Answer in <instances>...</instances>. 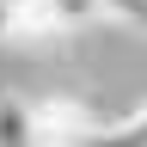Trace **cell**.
I'll return each mask as SVG.
<instances>
[{"label":"cell","instance_id":"cell-1","mask_svg":"<svg viewBox=\"0 0 147 147\" xmlns=\"http://www.w3.org/2000/svg\"><path fill=\"white\" fill-rule=\"evenodd\" d=\"M37 117V147H98V135L110 123H98V110L67 98V92H49V98H31Z\"/></svg>","mask_w":147,"mask_h":147},{"label":"cell","instance_id":"cell-2","mask_svg":"<svg viewBox=\"0 0 147 147\" xmlns=\"http://www.w3.org/2000/svg\"><path fill=\"white\" fill-rule=\"evenodd\" d=\"M0 147H37L31 98H18V92H0Z\"/></svg>","mask_w":147,"mask_h":147},{"label":"cell","instance_id":"cell-3","mask_svg":"<svg viewBox=\"0 0 147 147\" xmlns=\"http://www.w3.org/2000/svg\"><path fill=\"white\" fill-rule=\"evenodd\" d=\"M49 18H55V31H80V25L110 18V0H49Z\"/></svg>","mask_w":147,"mask_h":147},{"label":"cell","instance_id":"cell-4","mask_svg":"<svg viewBox=\"0 0 147 147\" xmlns=\"http://www.w3.org/2000/svg\"><path fill=\"white\" fill-rule=\"evenodd\" d=\"M98 147H147V104H141L129 123H110L104 135H98Z\"/></svg>","mask_w":147,"mask_h":147},{"label":"cell","instance_id":"cell-5","mask_svg":"<svg viewBox=\"0 0 147 147\" xmlns=\"http://www.w3.org/2000/svg\"><path fill=\"white\" fill-rule=\"evenodd\" d=\"M110 18H123V25H135L147 37V0H110Z\"/></svg>","mask_w":147,"mask_h":147}]
</instances>
